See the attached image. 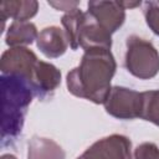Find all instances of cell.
<instances>
[{
	"label": "cell",
	"instance_id": "6da1fadb",
	"mask_svg": "<svg viewBox=\"0 0 159 159\" xmlns=\"http://www.w3.org/2000/svg\"><path fill=\"white\" fill-rule=\"evenodd\" d=\"M116 60L109 50H86L80 65L67 73L68 91L93 103H104L112 89L111 81L116 73Z\"/></svg>",
	"mask_w": 159,
	"mask_h": 159
},
{
	"label": "cell",
	"instance_id": "7a4b0ae2",
	"mask_svg": "<svg viewBox=\"0 0 159 159\" xmlns=\"http://www.w3.org/2000/svg\"><path fill=\"white\" fill-rule=\"evenodd\" d=\"M1 99H2V120H1V145H14L22 132L27 108L35 96L30 82L16 75H2Z\"/></svg>",
	"mask_w": 159,
	"mask_h": 159
},
{
	"label": "cell",
	"instance_id": "3957f363",
	"mask_svg": "<svg viewBox=\"0 0 159 159\" xmlns=\"http://www.w3.org/2000/svg\"><path fill=\"white\" fill-rule=\"evenodd\" d=\"M125 67L133 76L149 80L159 72V53L149 41L132 35L127 39Z\"/></svg>",
	"mask_w": 159,
	"mask_h": 159
},
{
	"label": "cell",
	"instance_id": "277c9868",
	"mask_svg": "<svg viewBox=\"0 0 159 159\" xmlns=\"http://www.w3.org/2000/svg\"><path fill=\"white\" fill-rule=\"evenodd\" d=\"M142 93L125 88L112 87L108 98L106 99L104 108L108 114L118 119H134L140 118L142 112Z\"/></svg>",
	"mask_w": 159,
	"mask_h": 159
},
{
	"label": "cell",
	"instance_id": "5b68a950",
	"mask_svg": "<svg viewBox=\"0 0 159 159\" xmlns=\"http://www.w3.org/2000/svg\"><path fill=\"white\" fill-rule=\"evenodd\" d=\"M39 60L36 55L26 47H12L6 50L0 60V70L2 75H16L27 80L31 84V80Z\"/></svg>",
	"mask_w": 159,
	"mask_h": 159
},
{
	"label": "cell",
	"instance_id": "8992f818",
	"mask_svg": "<svg viewBox=\"0 0 159 159\" xmlns=\"http://www.w3.org/2000/svg\"><path fill=\"white\" fill-rule=\"evenodd\" d=\"M130 140L120 134H112L93 143L77 159H132Z\"/></svg>",
	"mask_w": 159,
	"mask_h": 159
},
{
	"label": "cell",
	"instance_id": "52a82bcc",
	"mask_svg": "<svg viewBox=\"0 0 159 159\" xmlns=\"http://www.w3.org/2000/svg\"><path fill=\"white\" fill-rule=\"evenodd\" d=\"M77 45L84 51L91 48L111 50L112 37L111 34L106 31L91 14L83 12L77 31Z\"/></svg>",
	"mask_w": 159,
	"mask_h": 159
},
{
	"label": "cell",
	"instance_id": "ba28073f",
	"mask_svg": "<svg viewBox=\"0 0 159 159\" xmlns=\"http://www.w3.org/2000/svg\"><path fill=\"white\" fill-rule=\"evenodd\" d=\"M87 12L111 35L123 25L125 19L122 1H89Z\"/></svg>",
	"mask_w": 159,
	"mask_h": 159
},
{
	"label": "cell",
	"instance_id": "9c48e42d",
	"mask_svg": "<svg viewBox=\"0 0 159 159\" xmlns=\"http://www.w3.org/2000/svg\"><path fill=\"white\" fill-rule=\"evenodd\" d=\"M60 83L61 72L53 65L39 60L31 80V87L35 96L39 97L41 101L48 99L53 96Z\"/></svg>",
	"mask_w": 159,
	"mask_h": 159
},
{
	"label": "cell",
	"instance_id": "30bf717a",
	"mask_svg": "<svg viewBox=\"0 0 159 159\" xmlns=\"http://www.w3.org/2000/svg\"><path fill=\"white\" fill-rule=\"evenodd\" d=\"M40 51L50 58H56L63 55L68 47L66 32L57 26L45 27L36 39Z\"/></svg>",
	"mask_w": 159,
	"mask_h": 159
},
{
	"label": "cell",
	"instance_id": "8fae6325",
	"mask_svg": "<svg viewBox=\"0 0 159 159\" xmlns=\"http://www.w3.org/2000/svg\"><path fill=\"white\" fill-rule=\"evenodd\" d=\"M39 9L37 1L34 0H10L1 1L0 4V19L2 21V29L5 21L11 17L14 21H26L36 15Z\"/></svg>",
	"mask_w": 159,
	"mask_h": 159
},
{
	"label": "cell",
	"instance_id": "7c38bea8",
	"mask_svg": "<svg viewBox=\"0 0 159 159\" xmlns=\"http://www.w3.org/2000/svg\"><path fill=\"white\" fill-rule=\"evenodd\" d=\"M27 159H65V152L52 139L35 135L29 142Z\"/></svg>",
	"mask_w": 159,
	"mask_h": 159
},
{
	"label": "cell",
	"instance_id": "4fadbf2b",
	"mask_svg": "<svg viewBox=\"0 0 159 159\" xmlns=\"http://www.w3.org/2000/svg\"><path fill=\"white\" fill-rule=\"evenodd\" d=\"M39 36L37 29L29 21H14L6 34L5 42L12 47H21L22 45H30Z\"/></svg>",
	"mask_w": 159,
	"mask_h": 159
},
{
	"label": "cell",
	"instance_id": "5bb4252c",
	"mask_svg": "<svg viewBox=\"0 0 159 159\" xmlns=\"http://www.w3.org/2000/svg\"><path fill=\"white\" fill-rule=\"evenodd\" d=\"M142 98L140 118L159 125V89L142 92Z\"/></svg>",
	"mask_w": 159,
	"mask_h": 159
},
{
	"label": "cell",
	"instance_id": "9a60e30c",
	"mask_svg": "<svg viewBox=\"0 0 159 159\" xmlns=\"http://www.w3.org/2000/svg\"><path fill=\"white\" fill-rule=\"evenodd\" d=\"M82 15H83V12L78 7H75L70 11H67L61 19V22L65 27V32H66V36L68 40V43H70L72 50L78 48L77 31H78V26H80V21H81Z\"/></svg>",
	"mask_w": 159,
	"mask_h": 159
},
{
	"label": "cell",
	"instance_id": "2e32d148",
	"mask_svg": "<svg viewBox=\"0 0 159 159\" xmlns=\"http://www.w3.org/2000/svg\"><path fill=\"white\" fill-rule=\"evenodd\" d=\"M143 12L147 25L155 35L159 36V1H145Z\"/></svg>",
	"mask_w": 159,
	"mask_h": 159
},
{
	"label": "cell",
	"instance_id": "e0dca14e",
	"mask_svg": "<svg viewBox=\"0 0 159 159\" xmlns=\"http://www.w3.org/2000/svg\"><path fill=\"white\" fill-rule=\"evenodd\" d=\"M135 159H159V149L154 143L145 142L138 145L134 150Z\"/></svg>",
	"mask_w": 159,
	"mask_h": 159
},
{
	"label": "cell",
	"instance_id": "ac0fdd59",
	"mask_svg": "<svg viewBox=\"0 0 159 159\" xmlns=\"http://www.w3.org/2000/svg\"><path fill=\"white\" fill-rule=\"evenodd\" d=\"M48 4L53 7H56L57 10H65V11H70L75 7H77L80 5V1H60V2H56V1H48Z\"/></svg>",
	"mask_w": 159,
	"mask_h": 159
},
{
	"label": "cell",
	"instance_id": "d6986e66",
	"mask_svg": "<svg viewBox=\"0 0 159 159\" xmlns=\"http://www.w3.org/2000/svg\"><path fill=\"white\" fill-rule=\"evenodd\" d=\"M122 5L127 10V9H132V7L139 6L140 5V1H134V2H132V1H122Z\"/></svg>",
	"mask_w": 159,
	"mask_h": 159
},
{
	"label": "cell",
	"instance_id": "ffe728a7",
	"mask_svg": "<svg viewBox=\"0 0 159 159\" xmlns=\"http://www.w3.org/2000/svg\"><path fill=\"white\" fill-rule=\"evenodd\" d=\"M1 159H17V158L14 157V155H11V154H4V155L1 157Z\"/></svg>",
	"mask_w": 159,
	"mask_h": 159
}]
</instances>
